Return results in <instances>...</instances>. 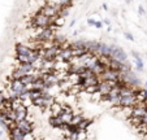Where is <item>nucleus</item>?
Returning <instances> with one entry per match:
<instances>
[{"label": "nucleus", "instance_id": "f257e3e1", "mask_svg": "<svg viewBox=\"0 0 147 140\" xmlns=\"http://www.w3.org/2000/svg\"><path fill=\"white\" fill-rule=\"evenodd\" d=\"M52 23H51V18L50 17H47L46 14H43L42 12H38V13L35 14V16L33 17V19H31V26H34V27H47V26H51Z\"/></svg>", "mask_w": 147, "mask_h": 140}, {"label": "nucleus", "instance_id": "f03ea898", "mask_svg": "<svg viewBox=\"0 0 147 140\" xmlns=\"http://www.w3.org/2000/svg\"><path fill=\"white\" fill-rule=\"evenodd\" d=\"M100 80H120L121 79V72L115 70L112 68H107L102 74L99 75Z\"/></svg>", "mask_w": 147, "mask_h": 140}, {"label": "nucleus", "instance_id": "7ed1b4c3", "mask_svg": "<svg viewBox=\"0 0 147 140\" xmlns=\"http://www.w3.org/2000/svg\"><path fill=\"white\" fill-rule=\"evenodd\" d=\"M111 57L116 58V60L121 61V62H125L128 56H126V53H125V51L122 48H120L117 46H111Z\"/></svg>", "mask_w": 147, "mask_h": 140}, {"label": "nucleus", "instance_id": "20e7f679", "mask_svg": "<svg viewBox=\"0 0 147 140\" xmlns=\"http://www.w3.org/2000/svg\"><path fill=\"white\" fill-rule=\"evenodd\" d=\"M39 12H42L43 14H46L47 17H50V18H51V23H53V21L56 19V17L60 16V12H59L56 8H53L52 5H48V4H46V5L43 7V8H42Z\"/></svg>", "mask_w": 147, "mask_h": 140}, {"label": "nucleus", "instance_id": "39448f33", "mask_svg": "<svg viewBox=\"0 0 147 140\" xmlns=\"http://www.w3.org/2000/svg\"><path fill=\"white\" fill-rule=\"evenodd\" d=\"M137 104H138V101H137L136 93L134 95H129V96H121V100H120V107H124V108H133Z\"/></svg>", "mask_w": 147, "mask_h": 140}, {"label": "nucleus", "instance_id": "423d86ee", "mask_svg": "<svg viewBox=\"0 0 147 140\" xmlns=\"http://www.w3.org/2000/svg\"><path fill=\"white\" fill-rule=\"evenodd\" d=\"M11 88L13 91H16L18 95L20 93H22V92H25V91H29L28 88H26V84H24V83L21 82V79H12Z\"/></svg>", "mask_w": 147, "mask_h": 140}, {"label": "nucleus", "instance_id": "0eeeda50", "mask_svg": "<svg viewBox=\"0 0 147 140\" xmlns=\"http://www.w3.org/2000/svg\"><path fill=\"white\" fill-rule=\"evenodd\" d=\"M9 137H11L12 140H24L25 132L20 129V127H17V125H16L13 129L9 130Z\"/></svg>", "mask_w": 147, "mask_h": 140}, {"label": "nucleus", "instance_id": "6e6552de", "mask_svg": "<svg viewBox=\"0 0 147 140\" xmlns=\"http://www.w3.org/2000/svg\"><path fill=\"white\" fill-rule=\"evenodd\" d=\"M95 53H99L100 56H111V46L98 42V48Z\"/></svg>", "mask_w": 147, "mask_h": 140}, {"label": "nucleus", "instance_id": "1a4fd4ad", "mask_svg": "<svg viewBox=\"0 0 147 140\" xmlns=\"http://www.w3.org/2000/svg\"><path fill=\"white\" fill-rule=\"evenodd\" d=\"M26 117H28V108H26V105L22 102V104L16 109V122L21 121V119H25Z\"/></svg>", "mask_w": 147, "mask_h": 140}, {"label": "nucleus", "instance_id": "9d476101", "mask_svg": "<svg viewBox=\"0 0 147 140\" xmlns=\"http://www.w3.org/2000/svg\"><path fill=\"white\" fill-rule=\"evenodd\" d=\"M98 87H99V91H98V92H99L102 96H106V95H108L109 93L112 86L109 84L108 80H100L99 84H98Z\"/></svg>", "mask_w": 147, "mask_h": 140}, {"label": "nucleus", "instance_id": "9b49d317", "mask_svg": "<svg viewBox=\"0 0 147 140\" xmlns=\"http://www.w3.org/2000/svg\"><path fill=\"white\" fill-rule=\"evenodd\" d=\"M16 125H17V127H20V129L22 130L24 132H31L33 131V123L31 122H29L28 119H21V121H18V122H16Z\"/></svg>", "mask_w": 147, "mask_h": 140}, {"label": "nucleus", "instance_id": "f8f14e48", "mask_svg": "<svg viewBox=\"0 0 147 140\" xmlns=\"http://www.w3.org/2000/svg\"><path fill=\"white\" fill-rule=\"evenodd\" d=\"M100 82L99 77L98 75H92V77H89V78H85L82 80V87H87V86H92V84H98Z\"/></svg>", "mask_w": 147, "mask_h": 140}, {"label": "nucleus", "instance_id": "ddd939ff", "mask_svg": "<svg viewBox=\"0 0 147 140\" xmlns=\"http://www.w3.org/2000/svg\"><path fill=\"white\" fill-rule=\"evenodd\" d=\"M63 123H64V121H63V118H61L60 114L53 115V117L50 118V125L53 127V129H60V126Z\"/></svg>", "mask_w": 147, "mask_h": 140}, {"label": "nucleus", "instance_id": "4468645a", "mask_svg": "<svg viewBox=\"0 0 147 140\" xmlns=\"http://www.w3.org/2000/svg\"><path fill=\"white\" fill-rule=\"evenodd\" d=\"M31 51L33 50L30 47L24 46V44H17L16 46V53H18V55H29Z\"/></svg>", "mask_w": 147, "mask_h": 140}, {"label": "nucleus", "instance_id": "2eb2a0df", "mask_svg": "<svg viewBox=\"0 0 147 140\" xmlns=\"http://www.w3.org/2000/svg\"><path fill=\"white\" fill-rule=\"evenodd\" d=\"M85 48L90 52H96L98 48V42H92V40H85Z\"/></svg>", "mask_w": 147, "mask_h": 140}, {"label": "nucleus", "instance_id": "dca6fc26", "mask_svg": "<svg viewBox=\"0 0 147 140\" xmlns=\"http://www.w3.org/2000/svg\"><path fill=\"white\" fill-rule=\"evenodd\" d=\"M50 108H51V112L53 113V115H57V114H60L61 110H63V104H60V102H53Z\"/></svg>", "mask_w": 147, "mask_h": 140}, {"label": "nucleus", "instance_id": "f3484780", "mask_svg": "<svg viewBox=\"0 0 147 140\" xmlns=\"http://www.w3.org/2000/svg\"><path fill=\"white\" fill-rule=\"evenodd\" d=\"M24 75H26V73L24 72V70H21L20 68H17L16 70L12 73V79H21Z\"/></svg>", "mask_w": 147, "mask_h": 140}, {"label": "nucleus", "instance_id": "a211bd4d", "mask_svg": "<svg viewBox=\"0 0 147 140\" xmlns=\"http://www.w3.org/2000/svg\"><path fill=\"white\" fill-rule=\"evenodd\" d=\"M29 92H30V100L31 101L35 100V99H38V97H40L42 95H43V91H40V90H30Z\"/></svg>", "mask_w": 147, "mask_h": 140}, {"label": "nucleus", "instance_id": "6ab92c4d", "mask_svg": "<svg viewBox=\"0 0 147 140\" xmlns=\"http://www.w3.org/2000/svg\"><path fill=\"white\" fill-rule=\"evenodd\" d=\"M98 84H99V83H98ZM98 84L87 86V87H85L83 90L86 91L87 93H90V95H94V93H98V91H99V87H98Z\"/></svg>", "mask_w": 147, "mask_h": 140}, {"label": "nucleus", "instance_id": "aec40b11", "mask_svg": "<svg viewBox=\"0 0 147 140\" xmlns=\"http://www.w3.org/2000/svg\"><path fill=\"white\" fill-rule=\"evenodd\" d=\"M16 61L20 62V64L30 62V60H29V55H18V53H17V56H16Z\"/></svg>", "mask_w": 147, "mask_h": 140}, {"label": "nucleus", "instance_id": "412c9836", "mask_svg": "<svg viewBox=\"0 0 147 140\" xmlns=\"http://www.w3.org/2000/svg\"><path fill=\"white\" fill-rule=\"evenodd\" d=\"M51 1L59 4V5H61V7H70L73 0H51Z\"/></svg>", "mask_w": 147, "mask_h": 140}, {"label": "nucleus", "instance_id": "4be33fe9", "mask_svg": "<svg viewBox=\"0 0 147 140\" xmlns=\"http://www.w3.org/2000/svg\"><path fill=\"white\" fill-rule=\"evenodd\" d=\"M90 125H91V121H90V119H85V118H83L82 121L78 123V129H85V130H86Z\"/></svg>", "mask_w": 147, "mask_h": 140}, {"label": "nucleus", "instance_id": "5701e85b", "mask_svg": "<svg viewBox=\"0 0 147 140\" xmlns=\"http://www.w3.org/2000/svg\"><path fill=\"white\" fill-rule=\"evenodd\" d=\"M83 119V117L82 115H80V114H74L73 115V118H72V121L69 122V123H72V125H76V126H78V123H80L81 121Z\"/></svg>", "mask_w": 147, "mask_h": 140}, {"label": "nucleus", "instance_id": "b1692460", "mask_svg": "<svg viewBox=\"0 0 147 140\" xmlns=\"http://www.w3.org/2000/svg\"><path fill=\"white\" fill-rule=\"evenodd\" d=\"M86 137H87L86 130H85V129H78V130H77V139H78V140L86 139Z\"/></svg>", "mask_w": 147, "mask_h": 140}, {"label": "nucleus", "instance_id": "393cba45", "mask_svg": "<svg viewBox=\"0 0 147 140\" xmlns=\"http://www.w3.org/2000/svg\"><path fill=\"white\" fill-rule=\"evenodd\" d=\"M72 48H85V40H77V42H74V43H72ZM85 50H86V48H85Z\"/></svg>", "mask_w": 147, "mask_h": 140}, {"label": "nucleus", "instance_id": "a878e982", "mask_svg": "<svg viewBox=\"0 0 147 140\" xmlns=\"http://www.w3.org/2000/svg\"><path fill=\"white\" fill-rule=\"evenodd\" d=\"M136 70L137 72H142V70H143V62H142L141 57L136 58Z\"/></svg>", "mask_w": 147, "mask_h": 140}, {"label": "nucleus", "instance_id": "bb28decb", "mask_svg": "<svg viewBox=\"0 0 147 140\" xmlns=\"http://www.w3.org/2000/svg\"><path fill=\"white\" fill-rule=\"evenodd\" d=\"M85 52H86L85 48H73V55H74V57H78V56L83 55Z\"/></svg>", "mask_w": 147, "mask_h": 140}, {"label": "nucleus", "instance_id": "cd10ccee", "mask_svg": "<svg viewBox=\"0 0 147 140\" xmlns=\"http://www.w3.org/2000/svg\"><path fill=\"white\" fill-rule=\"evenodd\" d=\"M31 139H34V136L31 135V132H26V134H25V137H24V140H31Z\"/></svg>", "mask_w": 147, "mask_h": 140}, {"label": "nucleus", "instance_id": "c85d7f7f", "mask_svg": "<svg viewBox=\"0 0 147 140\" xmlns=\"http://www.w3.org/2000/svg\"><path fill=\"white\" fill-rule=\"evenodd\" d=\"M125 38L128 39V40H134V36L130 33H125Z\"/></svg>", "mask_w": 147, "mask_h": 140}, {"label": "nucleus", "instance_id": "c756f323", "mask_svg": "<svg viewBox=\"0 0 147 140\" xmlns=\"http://www.w3.org/2000/svg\"><path fill=\"white\" fill-rule=\"evenodd\" d=\"M138 12H139V14H141V16H143V14H144V9H143V7H142V5L138 7Z\"/></svg>", "mask_w": 147, "mask_h": 140}, {"label": "nucleus", "instance_id": "7c9ffc66", "mask_svg": "<svg viewBox=\"0 0 147 140\" xmlns=\"http://www.w3.org/2000/svg\"><path fill=\"white\" fill-rule=\"evenodd\" d=\"M95 22H96V21H95V19L94 18H89V19H87V23H89V25H95Z\"/></svg>", "mask_w": 147, "mask_h": 140}, {"label": "nucleus", "instance_id": "2f4dec72", "mask_svg": "<svg viewBox=\"0 0 147 140\" xmlns=\"http://www.w3.org/2000/svg\"><path fill=\"white\" fill-rule=\"evenodd\" d=\"M142 123H143V125H147V114L142 117Z\"/></svg>", "mask_w": 147, "mask_h": 140}, {"label": "nucleus", "instance_id": "473e14b6", "mask_svg": "<svg viewBox=\"0 0 147 140\" xmlns=\"http://www.w3.org/2000/svg\"><path fill=\"white\" fill-rule=\"evenodd\" d=\"M94 26H95L96 29H102V26H103V25H102V22H95V25H94Z\"/></svg>", "mask_w": 147, "mask_h": 140}, {"label": "nucleus", "instance_id": "72a5a7b5", "mask_svg": "<svg viewBox=\"0 0 147 140\" xmlns=\"http://www.w3.org/2000/svg\"><path fill=\"white\" fill-rule=\"evenodd\" d=\"M131 55H133V57H134V58H139V55H138L137 52H134V51L131 52Z\"/></svg>", "mask_w": 147, "mask_h": 140}, {"label": "nucleus", "instance_id": "f704fd0d", "mask_svg": "<svg viewBox=\"0 0 147 140\" xmlns=\"http://www.w3.org/2000/svg\"><path fill=\"white\" fill-rule=\"evenodd\" d=\"M144 97H146V101H147V88H144Z\"/></svg>", "mask_w": 147, "mask_h": 140}, {"label": "nucleus", "instance_id": "c9c22d12", "mask_svg": "<svg viewBox=\"0 0 147 140\" xmlns=\"http://www.w3.org/2000/svg\"><path fill=\"white\" fill-rule=\"evenodd\" d=\"M125 1H126V3H128V4H129V3H130V0H125Z\"/></svg>", "mask_w": 147, "mask_h": 140}, {"label": "nucleus", "instance_id": "e433bc0d", "mask_svg": "<svg viewBox=\"0 0 147 140\" xmlns=\"http://www.w3.org/2000/svg\"><path fill=\"white\" fill-rule=\"evenodd\" d=\"M144 87H146V88H147V82H146V83H144Z\"/></svg>", "mask_w": 147, "mask_h": 140}, {"label": "nucleus", "instance_id": "4c0bfd02", "mask_svg": "<svg viewBox=\"0 0 147 140\" xmlns=\"http://www.w3.org/2000/svg\"><path fill=\"white\" fill-rule=\"evenodd\" d=\"M1 134H3V132H1V131H0V137H1Z\"/></svg>", "mask_w": 147, "mask_h": 140}]
</instances>
